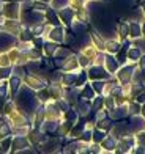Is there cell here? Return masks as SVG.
<instances>
[{
    "label": "cell",
    "instance_id": "1",
    "mask_svg": "<svg viewBox=\"0 0 145 154\" xmlns=\"http://www.w3.org/2000/svg\"><path fill=\"white\" fill-rule=\"evenodd\" d=\"M104 51L109 52L110 55H114L120 51V39H110V41H106V47Z\"/></svg>",
    "mask_w": 145,
    "mask_h": 154
},
{
    "label": "cell",
    "instance_id": "2",
    "mask_svg": "<svg viewBox=\"0 0 145 154\" xmlns=\"http://www.w3.org/2000/svg\"><path fill=\"white\" fill-rule=\"evenodd\" d=\"M25 82L29 83V87H32V88H41V87H44V82L41 80V79H38L36 75H27L25 77Z\"/></svg>",
    "mask_w": 145,
    "mask_h": 154
}]
</instances>
